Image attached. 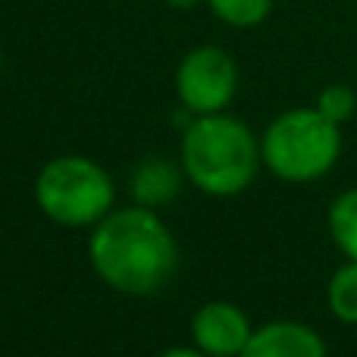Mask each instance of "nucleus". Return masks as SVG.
<instances>
[{
	"label": "nucleus",
	"instance_id": "f257e3e1",
	"mask_svg": "<svg viewBox=\"0 0 357 357\" xmlns=\"http://www.w3.org/2000/svg\"><path fill=\"white\" fill-rule=\"evenodd\" d=\"M88 257L100 282L123 295H154L176 276L178 248L154 207L110 210L94 226Z\"/></svg>",
	"mask_w": 357,
	"mask_h": 357
},
{
	"label": "nucleus",
	"instance_id": "f03ea898",
	"mask_svg": "<svg viewBox=\"0 0 357 357\" xmlns=\"http://www.w3.org/2000/svg\"><path fill=\"white\" fill-rule=\"evenodd\" d=\"M260 144L241 119L229 113L195 116L182 135V173L195 188L213 197H232L254 182Z\"/></svg>",
	"mask_w": 357,
	"mask_h": 357
},
{
	"label": "nucleus",
	"instance_id": "7ed1b4c3",
	"mask_svg": "<svg viewBox=\"0 0 357 357\" xmlns=\"http://www.w3.org/2000/svg\"><path fill=\"white\" fill-rule=\"evenodd\" d=\"M342 154L339 123L317 107H295L276 116L260 138V157L282 182H314L335 167Z\"/></svg>",
	"mask_w": 357,
	"mask_h": 357
},
{
	"label": "nucleus",
	"instance_id": "20e7f679",
	"mask_svg": "<svg viewBox=\"0 0 357 357\" xmlns=\"http://www.w3.org/2000/svg\"><path fill=\"white\" fill-rule=\"evenodd\" d=\"M116 201V185L100 163L82 154L54 157L35 178V204L60 226H98Z\"/></svg>",
	"mask_w": 357,
	"mask_h": 357
},
{
	"label": "nucleus",
	"instance_id": "39448f33",
	"mask_svg": "<svg viewBox=\"0 0 357 357\" xmlns=\"http://www.w3.org/2000/svg\"><path fill=\"white\" fill-rule=\"evenodd\" d=\"M238 91V66L222 47H195L176 69V94L191 116L222 113Z\"/></svg>",
	"mask_w": 357,
	"mask_h": 357
},
{
	"label": "nucleus",
	"instance_id": "423d86ee",
	"mask_svg": "<svg viewBox=\"0 0 357 357\" xmlns=\"http://www.w3.org/2000/svg\"><path fill=\"white\" fill-rule=\"evenodd\" d=\"M251 320L245 310L229 301H207L191 317V339L201 354L210 357H235L245 354L251 339Z\"/></svg>",
	"mask_w": 357,
	"mask_h": 357
},
{
	"label": "nucleus",
	"instance_id": "0eeeda50",
	"mask_svg": "<svg viewBox=\"0 0 357 357\" xmlns=\"http://www.w3.org/2000/svg\"><path fill=\"white\" fill-rule=\"evenodd\" d=\"M326 342L320 333L295 320H276L254 329L245 357H323Z\"/></svg>",
	"mask_w": 357,
	"mask_h": 357
},
{
	"label": "nucleus",
	"instance_id": "6e6552de",
	"mask_svg": "<svg viewBox=\"0 0 357 357\" xmlns=\"http://www.w3.org/2000/svg\"><path fill=\"white\" fill-rule=\"evenodd\" d=\"M178 185H182V176H178L173 163L144 160L132 176V197H135V204H144V207H160V204L173 201L178 195Z\"/></svg>",
	"mask_w": 357,
	"mask_h": 357
},
{
	"label": "nucleus",
	"instance_id": "1a4fd4ad",
	"mask_svg": "<svg viewBox=\"0 0 357 357\" xmlns=\"http://www.w3.org/2000/svg\"><path fill=\"white\" fill-rule=\"evenodd\" d=\"M329 235L348 260H357V188L342 191L329 207Z\"/></svg>",
	"mask_w": 357,
	"mask_h": 357
},
{
	"label": "nucleus",
	"instance_id": "9d476101",
	"mask_svg": "<svg viewBox=\"0 0 357 357\" xmlns=\"http://www.w3.org/2000/svg\"><path fill=\"white\" fill-rule=\"evenodd\" d=\"M326 301L335 320L342 323H357V260H348L345 266L333 273L326 285Z\"/></svg>",
	"mask_w": 357,
	"mask_h": 357
},
{
	"label": "nucleus",
	"instance_id": "9b49d317",
	"mask_svg": "<svg viewBox=\"0 0 357 357\" xmlns=\"http://www.w3.org/2000/svg\"><path fill=\"white\" fill-rule=\"evenodd\" d=\"M210 13L235 29H254L273 10V0H207Z\"/></svg>",
	"mask_w": 357,
	"mask_h": 357
},
{
	"label": "nucleus",
	"instance_id": "f8f14e48",
	"mask_svg": "<svg viewBox=\"0 0 357 357\" xmlns=\"http://www.w3.org/2000/svg\"><path fill=\"white\" fill-rule=\"evenodd\" d=\"M317 110L323 113L326 119H333V123H348V119L354 116L357 110V94L351 85H342V82H333V85H326L320 91V98H317Z\"/></svg>",
	"mask_w": 357,
	"mask_h": 357
},
{
	"label": "nucleus",
	"instance_id": "ddd939ff",
	"mask_svg": "<svg viewBox=\"0 0 357 357\" xmlns=\"http://www.w3.org/2000/svg\"><path fill=\"white\" fill-rule=\"evenodd\" d=\"M169 6H176V10H191V6L197 3V0H167Z\"/></svg>",
	"mask_w": 357,
	"mask_h": 357
}]
</instances>
